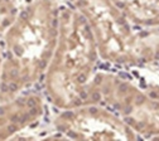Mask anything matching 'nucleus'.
<instances>
[{
    "instance_id": "nucleus-4",
    "label": "nucleus",
    "mask_w": 159,
    "mask_h": 141,
    "mask_svg": "<svg viewBox=\"0 0 159 141\" xmlns=\"http://www.w3.org/2000/svg\"><path fill=\"white\" fill-rule=\"evenodd\" d=\"M18 8L15 0H0V34L14 19Z\"/></svg>"
},
{
    "instance_id": "nucleus-3",
    "label": "nucleus",
    "mask_w": 159,
    "mask_h": 141,
    "mask_svg": "<svg viewBox=\"0 0 159 141\" xmlns=\"http://www.w3.org/2000/svg\"><path fill=\"white\" fill-rule=\"evenodd\" d=\"M38 97L23 92L10 99L0 101V140H8L27 129L41 116Z\"/></svg>"
},
{
    "instance_id": "nucleus-6",
    "label": "nucleus",
    "mask_w": 159,
    "mask_h": 141,
    "mask_svg": "<svg viewBox=\"0 0 159 141\" xmlns=\"http://www.w3.org/2000/svg\"><path fill=\"white\" fill-rule=\"evenodd\" d=\"M15 2H16V0H15Z\"/></svg>"
},
{
    "instance_id": "nucleus-5",
    "label": "nucleus",
    "mask_w": 159,
    "mask_h": 141,
    "mask_svg": "<svg viewBox=\"0 0 159 141\" xmlns=\"http://www.w3.org/2000/svg\"><path fill=\"white\" fill-rule=\"evenodd\" d=\"M0 67H2V44H0Z\"/></svg>"
},
{
    "instance_id": "nucleus-2",
    "label": "nucleus",
    "mask_w": 159,
    "mask_h": 141,
    "mask_svg": "<svg viewBox=\"0 0 159 141\" xmlns=\"http://www.w3.org/2000/svg\"><path fill=\"white\" fill-rule=\"evenodd\" d=\"M62 46L48 74V88L54 101L68 105L76 101L77 86L84 78L86 64V32L71 15L65 18Z\"/></svg>"
},
{
    "instance_id": "nucleus-1",
    "label": "nucleus",
    "mask_w": 159,
    "mask_h": 141,
    "mask_svg": "<svg viewBox=\"0 0 159 141\" xmlns=\"http://www.w3.org/2000/svg\"><path fill=\"white\" fill-rule=\"evenodd\" d=\"M57 11L51 0H32L0 34V101L10 99L42 76L53 52Z\"/></svg>"
}]
</instances>
